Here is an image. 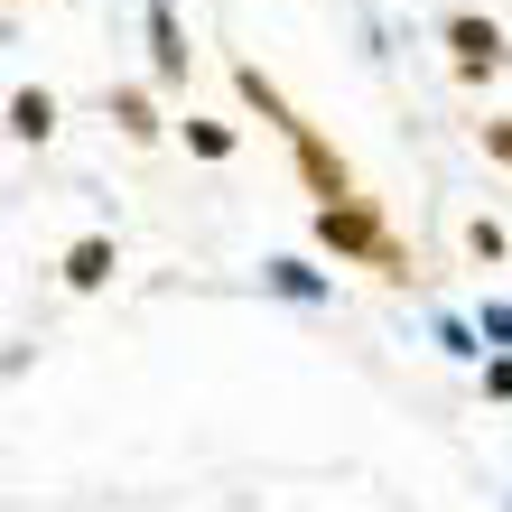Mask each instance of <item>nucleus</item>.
I'll use <instances>...</instances> for the list:
<instances>
[{
    "instance_id": "obj_3",
    "label": "nucleus",
    "mask_w": 512,
    "mask_h": 512,
    "mask_svg": "<svg viewBox=\"0 0 512 512\" xmlns=\"http://www.w3.org/2000/svg\"><path fill=\"white\" fill-rule=\"evenodd\" d=\"M270 280H280L289 298H317V270H308V261H280V270H270Z\"/></svg>"
},
{
    "instance_id": "obj_1",
    "label": "nucleus",
    "mask_w": 512,
    "mask_h": 512,
    "mask_svg": "<svg viewBox=\"0 0 512 512\" xmlns=\"http://www.w3.org/2000/svg\"><path fill=\"white\" fill-rule=\"evenodd\" d=\"M494 56H503V38H494V28H485V19H457V66H466V75H485Z\"/></svg>"
},
{
    "instance_id": "obj_2",
    "label": "nucleus",
    "mask_w": 512,
    "mask_h": 512,
    "mask_svg": "<svg viewBox=\"0 0 512 512\" xmlns=\"http://www.w3.org/2000/svg\"><path fill=\"white\" fill-rule=\"evenodd\" d=\"M10 112H19V140H47V131H56V103H47V94H19Z\"/></svg>"
},
{
    "instance_id": "obj_4",
    "label": "nucleus",
    "mask_w": 512,
    "mask_h": 512,
    "mask_svg": "<svg viewBox=\"0 0 512 512\" xmlns=\"http://www.w3.org/2000/svg\"><path fill=\"white\" fill-rule=\"evenodd\" d=\"M103 270H112V252H103V243H75V280H84V289H94Z\"/></svg>"
}]
</instances>
